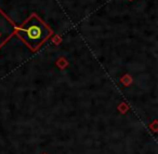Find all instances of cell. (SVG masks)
<instances>
[{
	"label": "cell",
	"instance_id": "6da1fadb",
	"mask_svg": "<svg viewBox=\"0 0 158 154\" xmlns=\"http://www.w3.org/2000/svg\"><path fill=\"white\" fill-rule=\"evenodd\" d=\"M15 35L35 52L52 36V30L37 14L33 13L21 26H16Z\"/></svg>",
	"mask_w": 158,
	"mask_h": 154
},
{
	"label": "cell",
	"instance_id": "7a4b0ae2",
	"mask_svg": "<svg viewBox=\"0 0 158 154\" xmlns=\"http://www.w3.org/2000/svg\"><path fill=\"white\" fill-rule=\"evenodd\" d=\"M16 25L0 9V48H2L14 35Z\"/></svg>",
	"mask_w": 158,
	"mask_h": 154
}]
</instances>
